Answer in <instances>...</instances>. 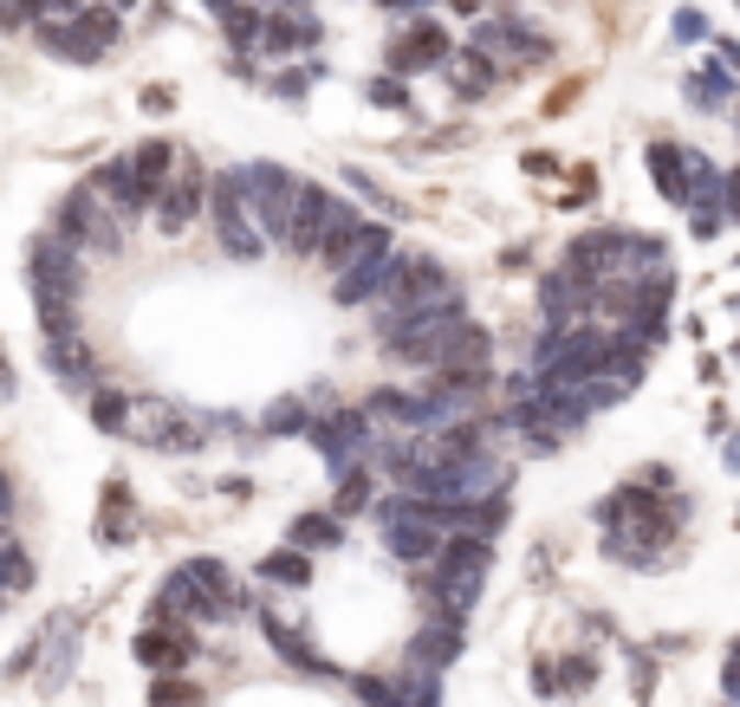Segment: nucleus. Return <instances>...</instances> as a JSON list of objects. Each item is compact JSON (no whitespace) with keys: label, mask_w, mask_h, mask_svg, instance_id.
I'll return each mask as SVG.
<instances>
[{"label":"nucleus","mask_w":740,"mask_h":707,"mask_svg":"<svg viewBox=\"0 0 740 707\" xmlns=\"http://www.w3.org/2000/svg\"><path fill=\"white\" fill-rule=\"evenodd\" d=\"M735 78L721 66H702V71H688V104L702 111V117H735Z\"/></svg>","instance_id":"dca6fc26"},{"label":"nucleus","mask_w":740,"mask_h":707,"mask_svg":"<svg viewBox=\"0 0 740 707\" xmlns=\"http://www.w3.org/2000/svg\"><path fill=\"white\" fill-rule=\"evenodd\" d=\"M365 98L377 104V111H403V104H410V85H403L396 71H383V78H370L365 85Z\"/></svg>","instance_id":"393cba45"},{"label":"nucleus","mask_w":740,"mask_h":707,"mask_svg":"<svg viewBox=\"0 0 740 707\" xmlns=\"http://www.w3.org/2000/svg\"><path fill=\"white\" fill-rule=\"evenodd\" d=\"M98 539H104V546H131V539H137V519H131V487H124V481H111V487H104V519H98Z\"/></svg>","instance_id":"6ab92c4d"},{"label":"nucleus","mask_w":740,"mask_h":707,"mask_svg":"<svg viewBox=\"0 0 740 707\" xmlns=\"http://www.w3.org/2000/svg\"><path fill=\"white\" fill-rule=\"evenodd\" d=\"M650 182L663 189V202L688 209V169H682V149L675 143H650Z\"/></svg>","instance_id":"a211bd4d"},{"label":"nucleus","mask_w":740,"mask_h":707,"mask_svg":"<svg viewBox=\"0 0 740 707\" xmlns=\"http://www.w3.org/2000/svg\"><path fill=\"white\" fill-rule=\"evenodd\" d=\"M33 584H40L33 552H26V546H13V539H0V604H7V597H26Z\"/></svg>","instance_id":"412c9836"},{"label":"nucleus","mask_w":740,"mask_h":707,"mask_svg":"<svg viewBox=\"0 0 740 707\" xmlns=\"http://www.w3.org/2000/svg\"><path fill=\"white\" fill-rule=\"evenodd\" d=\"M721 688H728V695H735V702H740V642H735V649H728V669H721Z\"/></svg>","instance_id":"473e14b6"},{"label":"nucleus","mask_w":740,"mask_h":707,"mask_svg":"<svg viewBox=\"0 0 740 707\" xmlns=\"http://www.w3.org/2000/svg\"><path fill=\"white\" fill-rule=\"evenodd\" d=\"M137 662L156 669V675H176V669H189L195 662V642L182 624H149L144 637H137Z\"/></svg>","instance_id":"ddd939ff"},{"label":"nucleus","mask_w":740,"mask_h":707,"mask_svg":"<svg viewBox=\"0 0 740 707\" xmlns=\"http://www.w3.org/2000/svg\"><path fill=\"white\" fill-rule=\"evenodd\" d=\"M565 688H572V695L592 688V655H572V662H565Z\"/></svg>","instance_id":"bb28decb"},{"label":"nucleus","mask_w":740,"mask_h":707,"mask_svg":"<svg viewBox=\"0 0 740 707\" xmlns=\"http://www.w3.org/2000/svg\"><path fill=\"white\" fill-rule=\"evenodd\" d=\"M721 214H728V221H740V169H728V176H721Z\"/></svg>","instance_id":"c85d7f7f"},{"label":"nucleus","mask_w":740,"mask_h":707,"mask_svg":"<svg viewBox=\"0 0 740 707\" xmlns=\"http://www.w3.org/2000/svg\"><path fill=\"white\" fill-rule=\"evenodd\" d=\"M721 454H728V468H735V474H740V441H728V448H721Z\"/></svg>","instance_id":"f704fd0d"},{"label":"nucleus","mask_w":740,"mask_h":707,"mask_svg":"<svg viewBox=\"0 0 740 707\" xmlns=\"http://www.w3.org/2000/svg\"><path fill=\"white\" fill-rule=\"evenodd\" d=\"M448 59H455V40H448L442 20H429V13H416L410 26H396V33H390V46H383V66L396 71V78L442 71Z\"/></svg>","instance_id":"1a4fd4ad"},{"label":"nucleus","mask_w":740,"mask_h":707,"mask_svg":"<svg viewBox=\"0 0 740 707\" xmlns=\"http://www.w3.org/2000/svg\"><path fill=\"white\" fill-rule=\"evenodd\" d=\"M169 104H176V91H169V85H149V91H144V111H169Z\"/></svg>","instance_id":"72a5a7b5"},{"label":"nucleus","mask_w":740,"mask_h":707,"mask_svg":"<svg viewBox=\"0 0 740 707\" xmlns=\"http://www.w3.org/2000/svg\"><path fill=\"white\" fill-rule=\"evenodd\" d=\"M345 539V519L332 513V506H318V513H299L293 519V546L299 552H332Z\"/></svg>","instance_id":"aec40b11"},{"label":"nucleus","mask_w":740,"mask_h":707,"mask_svg":"<svg viewBox=\"0 0 740 707\" xmlns=\"http://www.w3.org/2000/svg\"><path fill=\"white\" fill-rule=\"evenodd\" d=\"M46 377L59 390H72V396H91L104 383V363H98V351L78 332H59V338H46Z\"/></svg>","instance_id":"9d476101"},{"label":"nucleus","mask_w":740,"mask_h":707,"mask_svg":"<svg viewBox=\"0 0 740 707\" xmlns=\"http://www.w3.org/2000/svg\"><path fill=\"white\" fill-rule=\"evenodd\" d=\"M176 156H182V149H176V143H169V137H144V143H137V149H131V169H137V189H144L149 202H156V195L169 189V176H176ZM149 214H156V209H149Z\"/></svg>","instance_id":"4468645a"},{"label":"nucleus","mask_w":740,"mask_h":707,"mask_svg":"<svg viewBox=\"0 0 740 707\" xmlns=\"http://www.w3.org/2000/svg\"><path fill=\"white\" fill-rule=\"evenodd\" d=\"M260 577H267V584H280V591H305V584H312V559H305L299 546H280V552H267V559H260Z\"/></svg>","instance_id":"4be33fe9"},{"label":"nucleus","mask_w":740,"mask_h":707,"mask_svg":"<svg viewBox=\"0 0 740 707\" xmlns=\"http://www.w3.org/2000/svg\"><path fill=\"white\" fill-rule=\"evenodd\" d=\"M202 214H209V169H202L195 156H176V176H169V189L156 195L149 227H156L162 240H182Z\"/></svg>","instance_id":"6e6552de"},{"label":"nucleus","mask_w":740,"mask_h":707,"mask_svg":"<svg viewBox=\"0 0 740 707\" xmlns=\"http://www.w3.org/2000/svg\"><path fill=\"white\" fill-rule=\"evenodd\" d=\"M46 227L59 234V240H72L85 260H124V221L111 214V202L98 195V189H66L59 202H53V214H46Z\"/></svg>","instance_id":"f03ea898"},{"label":"nucleus","mask_w":740,"mask_h":707,"mask_svg":"<svg viewBox=\"0 0 740 707\" xmlns=\"http://www.w3.org/2000/svg\"><path fill=\"white\" fill-rule=\"evenodd\" d=\"M209 221H215V247H222L227 260L254 267V260L267 254L260 227L247 221V202H240V176H234V169H215V176H209Z\"/></svg>","instance_id":"423d86ee"},{"label":"nucleus","mask_w":740,"mask_h":707,"mask_svg":"<svg viewBox=\"0 0 740 707\" xmlns=\"http://www.w3.org/2000/svg\"><path fill=\"white\" fill-rule=\"evenodd\" d=\"M735 124H740V98H735Z\"/></svg>","instance_id":"e433bc0d"},{"label":"nucleus","mask_w":740,"mask_h":707,"mask_svg":"<svg viewBox=\"0 0 740 707\" xmlns=\"http://www.w3.org/2000/svg\"><path fill=\"white\" fill-rule=\"evenodd\" d=\"M448 85H455V98H487L494 85H501V71L487 66L481 53H468V46H455V59H448Z\"/></svg>","instance_id":"f3484780"},{"label":"nucleus","mask_w":740,"mask_h":707,"mask_svg":"<svg viewBox=\"0 0 740 707\" xmlns=\"http://www.w3.org/2000/svg\"><path fill=\"white\" fill-rule=\"evenodd\" d=\"M468 53H481V59L501 71V78H514V71L546 66V59H552L546 33H532V26H519V20H474V33H468Z\"/></svg>","instance_id":"0eeeda50"},{"label":"nucleus","mask_w":740,"mask_h":707,"mask_svg":"<svg viewBox=\"0 0 740 707\" xmlns=\"http://www.w3.org/2000/svg\"><path fill=\"white\" fill-rule=\"evenodd\" d=\"M370 500H377V468H370V461L345 468V474H332V513H338V519L370 513Z\"/></svg>","instance_id":"2eb2a0df"},{"label":"nucleus","mask_w":740,"mask_h":707,"mask_svg":"<svg viewBox=\"0 0 740 707\" xmlns=\"http://www.w3.org/2000/svg\"><path fill=\"white\" fill-rule=\"evenodd\" d=\"M377 7H383V13H390V20H416V13H423V7H429V0H377Z\"/></svg>","instance_id":"2f4dec72"},{"label":"nucleus","mask_w":740,"mask_h":707,"mask_svg":"<svg viewBox=\"0 0 740 707\" xmlns=\"http://www.w3.org/2000/svg\"><path fill=\"white\" fill-rule=\"evenodd\" d=\"M254 624H260V637L273 642V655H280L287 669H299V675H332V662H325V655H318L312 642L299 637V630L287 624V617H280V610H260Z\"/></svg>","instance_id":"f8f14e48"},{"label":"nucleus","mask_w":740,"mask_h":707,"mask_svg":"<svg viewBox=\"0 0 740 707\" xmlns=\"http://www.w3.org/2000/svg\"><path fill=\"white\" fill-rule=\"evenodd\" d=\"M195 702H202V688H189V682H169V675L149 682V707H195Z\"/></svg>","instance_id":"a878e982"},{"label":"nucleus","mask_w":740,"mask_h":707,"mask_svg":"<svg viewBox=\"0 0 740 707\" xmlns=\"http://www.w3.org/2000/svg\"><path fill=\"white\" fill-rule=\"evenodd\" d=\"M365 214L351 209L338 189H325V182H299L293 195V227H287V254L293 260H318V247L325 240H338V234H351Z\"/></svg>","instance_id":"39448f33"},{"label":"nucleus","mask_w":740,"mask_h":707,"mask_svg":"<svg viewBox=\"0 0 740 707\" xmlns=\"http://www.w3.org/2000/svg\"><path fill=\"white\" fill-rule=\"evenodd\" d=\"M13 506H20V494H13V474L0 468V539H7V526H13Z\"/></svg>","instance_id":"cd10ccee"},{"label":"nucleus","mask_w":740,"mask_h":707,"mask_svg":"<svg viewBox=\"0 0 740 707\" xmlns=\"http://www.w3.org/2000/svg\"><path fill=\"white\" fill-rule=\"evenodd\" d=\"M312 416H318V409H305L299 396H280V403L260 416V428H267V435H305V428H312Z\"/></svg>","instance_id":"b1692460"},{"label":"nucleus","mask_w":740,"mask_h":707,"mask_svg":"<svg viewBox=\"0 0 740 707\" xmlns=\"http://www.w3.org/2000/svg\"><path fill=\"white\" fill-rule=\"evenodd\" d=\"M592 280H579L572 267H552L539 280V325H579V318H592Z\"/></svg>","instance_id":"9b49d317"},{"label":"nucleus","mask_w":740,"mask_h":707,"mask_svg":"<svg viewBox=\"0 0 740 707\" xmlns=\"http://www.w3.org/2000/svg\"><path fill=\"white\" fill-rule=\"evenodd\" d=\"M215 435V416L202 409H182V403H162V396H131V423L124 441L137 448H162V454H202Z\"/></svg>","instance_id":"7ed1b4c3"},{"label":"nucleus","mask_w":740,"mask_h":707,"mask_svg":"<svg viewBox=\"0 0 740 707\" xmlns=\"http://www.w3.org/2000/svg\"><path fill=\"white\" fill-rule=\"evenodd\" d=\"M85 403H91V428H104V435H124V423H131V390H111V383H98Z\"/></svg>","instance_id":"5701e85b"},{"label":"nucleus","mask_w":740,"mask_h":707,"mask_svg":"<svg viewBox=\"0 0 740 707\" xmlns=\"http://www.w3.org/2000/svg\"><path fill=\"white\" fill-rule=\"evenodd\" d=\"M234 176H240V202H247V221L260 227V240L267 247H287L299 176L287 162H234Z\"/></svg>","instance_id":"20e7f679"},{"label":"nucleus","mask_w":740,"mask_h":707,"mask_svg":"<svg viewBox=\"0 0 740 707\" xmlns=\"http://www.w3.org/2000/svg\"><path fill=\"white\" fill-rule=\"evenodd\" d=\"M448 7H455V13H474V7H481V0H448Z\"/></svg>","instance_id":"c9c22d12"},{"label":"nucleus","mask_w":740,"mask_h":707,"mask_svg":"<svg viewBox=\"0 0 740 707\" xmlns=\"http://www.w3.org/2000/svg\"><path fill=\"white\" fill-rule=\"evenodd\" d=\"M26 26V7L20 0H0V33H20Z\"/></svg>","instance_id":"7c9ffc66"},{"label":"nucleus","mask_w":740,"mask_h":707,"mask_svg":"<svg viewBox=\"0 0 740 707\" xmlns=\"http://www.w3.org/2000/svg\"><path fill=\"white\" fill-rule=\"evenodd\" d=\"M487 565H494V546L487 539H468V532H448V546L436 552V565L416 571V591L429 604V624H448L461 630L474 617V597L487 584Z\"/></svg>","instance_id":"f257e3e1"},{"label":"nucleus","mask_w":740,"mask_h":707,"mask_svg":"<svg viewBox=\"0 0 740 707\" xmlns=\"http://www.w3.org/2000/svg\"><path fill=\"white\" fill-rule=\"evenodd\" d=\"M702 33H708V20H702L695 7H682V13H675V40H702Z\"/></svg>","instance_id":"c756f323"}]
</instances>
